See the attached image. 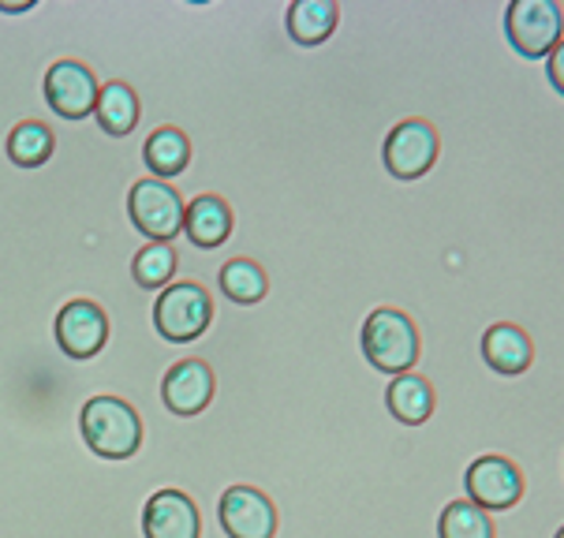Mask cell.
<instances>
[{
	"instance_id": "obj_11",
	"label": "cell",
	"mask_w": 564,
	"mask_h": 538,
	"mask_svg": "<svg viewBox=\"0 0 564 538\" xmlns=\"http://www.w3.org/2000/svg\"><path fill=\"white\" fill-rule=\"evenodd\" d=\"M101 83L83 61H56L45 72V101L61 120H86L98 105Z\"/></svg>"
},
{
	"instance_id": "obj_10",
	"label": "cell",
	"mask_w": 564,
	"mask_h": 538,
	"mask_svg": "<svg viewBox=\"0 0 564 538\" xmlns=\"http://www.w3.org/2000/svg\"><path fill=\"white\" fill-rule=\"evenodd\" d=\"M467 502L479 505L482 513H509L523 497V471L509 456H479L464 475Z\"/></svg>"
},
{
	"instance_id": "obj_17",
	"label": "cell",
	"mask_w": 564,
	"mask_h": 538,
	"mask_svg": "<svg viewBox=\"0 0 564 538\" xmlns=\"http://www.w3.org/2000/svg\"><path fill=\"white\" fill-rule=\"evenodd\" d=\"M142 161H147V169L154 172V180H172L180 176V172L187 169L191 161V142L187 134L180 128H158L154 134L147 139V147H142Z\"/></svg>"
},
{
	"instance_id": "obj_8",
	"label": "cell",
	"mask_w": 564,
	"mask_h": 538,
	"mask_svg": "<svg viewBox=\"0 0 564 538\" xmlns=\"http://www.w3.org/2000/svg\"><path fill=\"white\" fill-rule=\"evenodd\" d=\"M217 397V374L206 359L191 355V359L172 363L161 378V404L172 419H198L209 411Z\"/></svg>"
},
{
	"instance_id": "obj_25",
	"label": "cell",
	"mask_w": 564,
	"mask_h": 538,
	"mask_svg": "<svg viewBox=\"0 0 564 538\" xmlns=\"http://www.w3.org/2000/svg\"><path fill=\"white\" fill-rule=\"evenodd\" d=\"M553 538H564V527H561V531H557V535H553Z\"/></svg>"
},
{
	"instance_id": "obj_14",
	"label": "cell",
	"mask_w": 564,
	"mask_h": 538,
	"mask_svg": "<svg viewBox=\"0 0 564 538\" xmlns=\"http://www.w3.org/2000/svg\"><path fill=\"white\" fill-rule=\"evenodd\" d=\"M184 236L195 247H221L232 236V206L221 195H198L195 202H187L184 214Z\"/></svg>"
},
{
	"instance_id": "obj_4",
	"label": "cell",
	"mask_w": 564,
	"mask_h": 538,
	"mask_svg": "<svg viewBox=\"0 0 564 538\" xmlns=\"http://www.w3.org/2000/svg\"><path fill=\"white\" fill-rule=\"evenodd\" d=\"M128 214L131 225L139 228L150 244H172L184 233V214L187 202L180 198V191L169 180H139L128 195Z\"/></svg>"
},
{
	"instance_id": "obj_1",
	"label": "cell",
	"mask_w": 564,
	"mask_h": 538,
	"mask_svg": "<svg viewBox=\"0 0 564 538\" xmlns=\"http://www.w3.org/2000/svg\"><path fill=\"white\" fill-rule=\"evenodd\" d=\"M75 422H79L83 445L98 460H105V464L135 460L142 445H147L142 416L123 397H112V392H98V397L83 400Z\"/></svg>"
},
{
	"instance_id": "obj_13",
	"label": "cell",
	"mask_w": 564,
	"mask_h": 538,
	"mask_svg": "<svg viewBox=\"0 0 564 538\" xmlns=\"http://www.w3.org/2000/svg\"><path fill=\"white\" fill-rule=\"evenodd\" d=\"M482 359L490 370L516 378L534 363V344L516 322H497L482 333Z\"/></svg>"
},
{
	"instance_id": "obj_5",
	"label": "cell",
	"mask_w": 564,
	"mask_h": 538,
	"mask_svg": "<svg viewBox=\"0 0 564 538\" xmlns=\"http://www.w3.org/2000/svg\"><path fill=\"white\" fill-rule=\"evenodd\" d=\"M214 322V300L203 284L180 281L161 288L154 303V330L172 344H187L195 336H203Z\"/></svg>"
},
{
	"instance_id": "obj_16",
	"label": "cell",
	"mask_w": 564,
	"mask_h": 538,
	"mask_svg": "<svg viewBox=\"0 0 564 538\" xmlns=\"http://www.w3.org/2000/svg\"><path fill=\"white\" fill-rule=\"evenodd\" d=\"M337 0H295L289 15H284V23H289V37L295 45H322L337 31Z\"/></svg>"
},
{
	"instance_id": "obj_12",
	"label": "cell",
	"mask_w": 564,
	"mask_h": 538,
	"mask_svg": "<svg viewBox=\"0 0 564 538\" xmlns=\"http://www.w3.org/2000/svg\"><path fill=\"white\" fill-rule=\"evenodd\" d=\"M53 336L68 359L86 363L105 348V341H109V319H105V311L94 300H72L56 314Z\"/></svg>"
},
{
	"instance_id": "obj_3",
	"label": "cell",
	"mask_w": 564,
	"mask_h": 538,
	"mask_svg": "<svg viewBox=\"0 0 564 538\" xmlns=\"http://www.w3.org/2000/svg\"><path fill=\"white\" fill-rule=\"evenodd\" d=\"M505 37L523 61H546L564 42V12L557 0H512L505 12Z\"/></svg>"
},
{
	"instance_id": "obj_19",
	"label": "cell",
	"mask_w": 564,
	"mask_h": 538,
	"mask_svg": "<svg viewBox=\"0 0 564 538\" xmlns=\"http://www.w3.org/2000/svg\"><path fill=\"white\" fill-rule=\"evenodd\" d=\"M4 150H8V158H12L19 169H37V165H45V161L53 158L56 139H53V131L45 128L42 120H23V123H15V128L8 131Z\"/></svg>"
},
{
	"instance_id": "obj_15",
	"label": "cell",
	"mask_w": 564,
	"mask_h": 538,
	"mask_svg": "<svg viewBox=\"0 0 564 538\" xmlns=\"http://www.w3.org/2000/svg\"><path fill=\"white\" fill-rule=\"evenodd\" d=\"M386 408L404 427H423L434 416V386H430L423 374H411V370L397 374L386 389Z\"/></svg>"
},
{
	"instance_id": "obj_18",
	"label": "cell",
	"mask_w": 564,
	"mask_h": 538,
	"mask_svg": "<svg viewBox=\"0 0 564 538\" xmlns=\"http://www.w3.org/2000/svg\"><path fill=\"white\" fill-rule=\"evenodd\" d=\"M94 120L101 123L105 134H117V139L131 134L139 123V94L128 83H105L94 105Z\"/></svg>"
},
{
	"instance_id": "obj_6",
	"label": "cell",
	"mask_w": 564,
	"mask_h": 538,
	"mask_svg": "<svg viewBox=\"0 0 564 538\" xmlns=\"http://www.w3.org/2000/svg\"><path fill=\"white\" fill-rule=\"evenodd\" d=\"M217 527L225 538H276L281 513L265 489L232 483L217 494Z\"/></svg>"
},
{
	"instance_id": "obj_9",
	"label": "cell",
	"mask_w": 564,
	"mask_h": 538,
	"mask_svg": "<svg viewBox=\"0 0 564 538\" xmlns=\"http://www.w3.org/2000/svg\"><path fill=\"white\" fill-rule=\"evenodd\" d=\"M142 538H203V505L184 486H158L142 502Z\"/></svg>"
},
{
	"instance_id": "obj_2",
	"label": "cell",
	"mask_w": 564,
	"mask_h": 538,
	"mask_svg": "<svg viewBox=\"0 0 564 538\" xmlns=\"http://www.w3.org/2000/svg\"><path fill=\"white\" fill-rule=\"evenodd\" d=\"M359 344L370 367L381 374H393V378L415 367L419 352H423L415 322H411L404 311H397V306H381V311L370 314V319L362 322Z\"/></svg>"
},
{
	"instance_id": "obj_7",
	"label": "cell",
	"mask_w": 564,
	"mask_h": 538,
	"mask_svg": "<svg viewBox=\"0 0 564 538\" xmlns=\"http://www.w3.org/2000/svg\"><path fill=\"white\" fill-rule=\"evenodd\" d=\"M437 153H442V139L430 120H400L393 131L386 134V147H381V161H386L389 176L393 180H419L434 169Z\"/></svg>"
},
{
	"instance_id": "obj_23",
	"label": "cell",
	"mask_w": 564,
	"mask_h": 538,
	"mask_svg": "<svg viewBox=\"0 0 564 538\" xmlns=\"http://www.w3.org/2000/svg\"><path fill=\"white\" fill-rule=\"evenodd\" d=\"M546 79H550L553 90H557L561 98H564V42L546 56Z\"/></svg>"
},
{
	"instance_id": "obj_21",
	"label": "cell",
	"mask_w": 564,
	"mask_h": 538,
	"mask_svg": "<svg viewBox=\"0 0 564 538\" xmlns=\"http://www.w3.org/2000/svg\"><path fill=\"white\" fill-rule=\"evenodd\" d=\"M437 538H494L490 513H482L479 505H471L467 497H456L442 508L437 520Z\"/></svg>"
},
{
	"instance_id": "obj_24",
	"label": "cell",
	"mask_w": 564,
	"mask_h": 538,
	"mask_svg": "<svg viewBox=\"0 0 564 538\" xmlns=\"http://www.w3.org/2000/svg\"><path fill=\"white\" fill-rule=\"evenodd\" d=\"M34 8V0H0V12L4 15H23V12H31Z\"/></svg>"
},
{
	"instance_id": "obj_22",
	"label": "cell",
	"mask_w": 564,
	"mask_h": 538,
	"mask_svg": "<svg viewBox=\"0 0 564 538\" xmlns=\"http://www.w3.org/2000/svg\"><path fill=\"white\" fill-rule=\"evenodd\" d=\"M131 273H135V284L154 292V288H169L172 273H176V247L172 244H147L131 262Z\"/></svg>"
},
{
	"instance_id": "obj_20",
	"label": "cell",
	"mask_w": 564,
	"mask_h": 538,
	"mask_svg": "<svg viewBox=\"0 0 564 538\" xmlns=\"http://www.w3.org/2000/svg\"><path fill=\"white\" fill-rule=\"evenodd\" d=\"M221 292L232 303L251 306L258 300H265L270 277H265V269L251 262V258H232V262H225V269H221Z\"/></svg>"
}]
</instances>
